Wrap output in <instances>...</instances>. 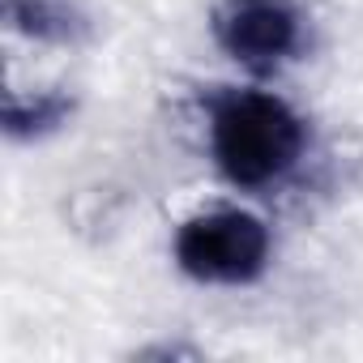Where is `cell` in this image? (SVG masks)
<instances>
[{"instance_id": "obj_1", "label": "cell", "mask_w": 363, "mask_h": 363, "mask_svg": "<svg viewBox=\"0 0 363 363\" xmlns=\"http://www.w3.org/2000/svg\"><path fill=\"white\" fill-rule=\"evenodd\" d=\"M299 111L269 90H223L210 103V154L235 189L278 184L303 158Z\"/></svg>"}, {"instance_id": "obj_2", "label": "cell", "mask_w": 363, "mask_h": 363, "mask_svg": "<svg viewBox=\"0 0 363 363\" xmlns=\"http://www.w3.org/2000/svg\"><path fill=\"white\" fill-rule=\"evenodd\" d=\"M175 265L206 286H248L269 265V227L235 206L201 210L175 231Z\"/></svg>"}, {"instance_id": "obj_3", "label": "cell", "mask_w": 363, "mask_h": 363, "mask_svg": "<svg viewBox=\"0 0 363 363\" xmlns=\"http://www.w3.org/2000/svg\"><path fill=\"white\" fill-rule=\"evenodd\" d=\"M210 26L218 48L252 73H269L303 48V18L291 0H218Z\"/></svg>"}, {"instance_id": "obj_4", "label": "cell", "mask_w": 363, "mask_h": 363, "mask_svg": "<svg viewBox=\"0 0 363 363\" xmlns=\"http://www.w3.org/2000/svg\"><path fill=\"white\" fill-rule=\"evenodd\" d=\"M5 18L18 35L39 43H73L86 30V18L69 0H5Z\"/></svg>"}, {"instance_id": "obj_5", "label": "cell", "mask_w": 363, "mask_h": 363, "mask_svg": "<svg viewBox=\"0 0 363 363\" xmlns=\"http://www.w3.org/2000/svg\"><path fill=\"white\" fill-rule=\"evenodd\" d=\"M69 116H73V99L65 90L13 94L5 103V133L13 141H39L48 133H56L60 124H69Z\"/></svg>"}]
</instances>
